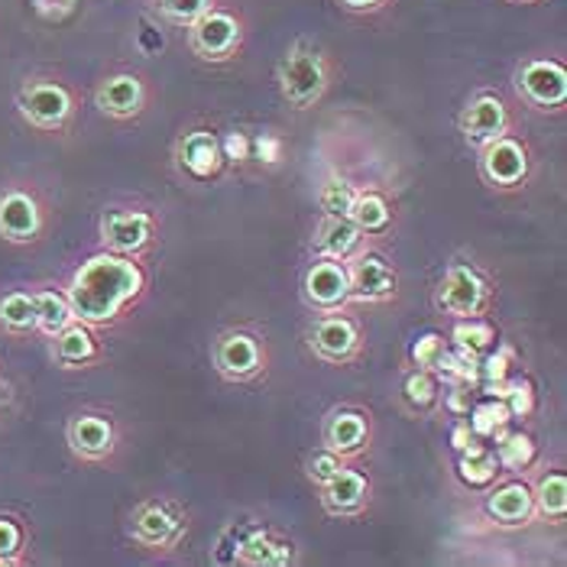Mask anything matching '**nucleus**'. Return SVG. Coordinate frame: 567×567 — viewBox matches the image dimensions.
<instances>
[{"label":"nucleus","instance_id":"nucleus-1","mask_svg":"<svg viewBox=\"0 0 567 567\" xmlns=\"http://www.w3.org/2000/svg\"><path fill=\"white\" fill-rule=\"evenodd\" d=\"M140 286H143V276L131 260L104 254V257L87 260L75 272L65 299L82 324H101V321H111L121 308L127 306L140 292Z\"/></svg>","mask_w":567,"mask_h":567},{"label":"nucleus","instance_id":"nucleus-2","mask_svg":"<svg viewBox=\"0 0 567 567\" xmlns=\"http://www.w3.org/2000/svg\"><path fill=\"white\" fill-rule=\"evenodd\" d=\"M276 82H279V94L292 107H299V111L311 107L315 101H321V94L328 91V82H331L324 52L308 40L292 43L276 65Z\"/></svg>","mask_w":567,"mask_h":567},{"label":"nucleus","instance_id":"nucleus-3","mask_svg":"<svg viewBox=\"0 0 567 567\" xmlns=\"http://www.w3.org/2000/svg\"><path fill=\"white\" fill-rule=\"evenodd\" d=\"M188 45L205 62H227L244 45V23L234 10L208 7L192 27H188Z\"/></svg>","mask_w":567,"mask_h":567},{"label":"nucleus","instance_id":"nucleus-4","mask_svg":"<svg viewBox=\"0 0 567 567\" xmlns=\"http://www.w3.org/2000/svg\"><path fill=\"white\" fill-rule=\"evenodd\" d=\"M20 114L37 131H59L72 117V94L62 82L52 79H33L20 87Z\"/></svg>","mask_w":567,"mask_h":567},{"label":"nucleus","instance_id":"nucleus-5","mask_svg":"<svg viewBox=\"0 0 567 567\" xmlns=\"http://www.w3.org/2000/svg\"><path fill=\"white\" fill-rule=\"evenodd\" d=\"M519 91L535 107H561L567 97V72L558 59H532L519 69Z\"/></svg>","mask_w":567,"mask_h":567},{"label":"nucleus","instance_id":"nucleus-6","mask_svg":"<svg viewBox=\"0 0 567 567\" xmlns=\"http://www.w3.org/2000/svg\"><path fill=\"white\" fill-rule=\"evenodd\" d=\"M43 230V215L33 195L10 188L0 195V240L7 244H30Z\"/></svg>","mask_w":567,"mask_h":567},{"label":"nucleus","instance_id":"nucleus-7","mask_svg":"<svg viewBox=\"0 0 567 567\" xmlns=\"http://www.w3.org/2000/svg\"><path fill=\"white\" fill-rule=\"evenodd\" d=\"M483 289L481 276L467 266H451L447 276L441 279V289H437V306L444 308L447 315L454 318H474L483 306Z\"/></svg>","mask_w":567,"mask_h":567},{"label":"nucleus","instance_id":"nucleus-8","mask_svg":"<svg viewBox=\"0 0 567 567\" xmlns=\"http://www.w3.org/2000/svg\"><path fill=\"white\" fill-rule=\"evenodd\" d=\"M350 296V279L348 269L341 266V260H321L315 262L306 272V299L321 311H334L338 306H344Z\"/></svg>","mask_w":567,"mask_h":567},{"label":"nucleus","instance_id":"nucleus-9","mask_svg":"<svg viewBox=\"0 0 567 567\" xmlns=\"http://www.w3.org/2000/svg\"><path fill=\"white\" fill-rule=\"evenodd\" d=\"M461 131L467 133V140L477 143V146L499 140L506 133V104L496 94L474 97L461 114Z\"/></svg>","mask_w":567,"mask_h":567},{"label":"nucleus","instance_id":"nucleus-10","mask_svg":"<svg viewBox=\"0 0 567 567\" xmlns=\"http://www.w3.org/2000/svg\"><path fill=\"white\" fill-rule=\"evenodd\" d=\"M143 101H146V87L136 75H127V72L111 75L107 82H101V87H97V107L107 117H117V121L140 114Z\"/></svg>","mask_w":567,"mask_h":567},{"label":"nucleus","instance_id":"nucleus-11","mask_svg":"<svg viewBox=\"0 0 567 567\" xmlns=\"http://www.w3.org/2000/svg\"><path fill=\"white\" fill-rule=\"evenodd\" d=\"M350 279V296L367 299V302H380L390 299L395 292V276L393 269L377 257H363L348 269Z\"/></svg>","mask_w":567,"mask_h":567},{"label":"nucleus","instance_id":"nucleus-12","mask_svg":"<svg viewBox=\"0 0 567 567\" xmlns=\"http://www.w3.org/2000/svg\"><path fill=\"white\" fill-rule=\"evenodd\" d=\"M525 169H528V163H525V150L519 143H513V140H493V143H486V153H483V175L493 182V185H516V182H523Z\"/></svg>","mask_w":567,"mask_h":567},{"label":"nucleus","instance_id":"nucleus-13","mask_svg":"<svg viewBox=\"0 0 567 567\" xmlns=\"http://www.w3.org/2000/svg\"><path fill=\"white\" fill-rule=\"evenodd\" d=\"M215 363L224 377L247 380L260 370V348L250 334H227V338H220L218 350H215Z\"/></svg>","mask_w":567,"mask_h":567},{"label":"nucleus","instance_id":"nucleus-14","mask_svg":"<svg viewBox=\"0 0 567 567\" xmlns=\"http://www.w3.org/2000/svg\"><path fill=\"white\" fill-rule=\"evenodd\" d=\"M311 348L318 350V357L341 363L357 350V331L348 318H321L311 331Z\"/></svg>","mask_w":567,"mask_h":567},{"label":"nucleus","instance_id":"nucleus-15","mask_svg":"<svg viewBox=\"0 0 567 567\" xmlns=\"http://www.w3.org/2000/svg\"><path fill=\"white\" fill-rule=\"evenodd\" d=\"M104 240L117 254H136L150 240V215L143 212H117L104 220Z\"/></svg>","mask_w":567,"mask_h":567},{"label":"nucleus","instance_id":"nucleus-16","mask_svg":"<svg viewBox=\"0 0 567 567\" xmlns=\"http://www.w3.org/2000/svg\"><path fill=\"white\" fill-rule=\"evenodd\" d=\"M69 444H72L75 454H82L87 461H97V457L111 454V447H114V429H111V422H104L97 415H79L69 425Z\"/></svg>","mask_w":567,"mask_h":567},{"label":"nucleus","instance_id":"nucleus-17","mask_svg":"<svg viewBox=\"0 0 567 567\" xmlns=\"http://www.w3.org/2000/svg\"><path fill=\"white\" fill-rule=\"evenodd\" d=\"M360 240V227L350 218H324L315 234V250L328 260H344Z\"/></svg>","mask_w":567,"mask_h":567},{"label":"nucleus","instance_id":"nucleus-18","mask_svg":"<svg viewBox=\"0 0 567 567\" xmlns=\"http://www.w3.org/2000/svg\"><path fill=\"white\" fill-rule=\"evenodd\" d=\"M321 489H324V506L331 513H338V516L360 509V503L367 499V481L357 471H348V467H341Z\"/></svg>","mask_w":567,"mask_h":567},{"label":"nucleus","instance_id":"nucleus-19","mask_svg":"<svg viewBox=\"0 0 567 567\" xmlns=\"http://www.w3.org/2000/svg\"><path fill=\"white\" fill-rule=\"evenodd\" d=\"M133 532H136V538L143 545L166 548V545H173L175 535H178V523L169 516V509H163V506H143L133 516Z\"/></svg>","mask_w":567,"mask_h":567},{"label":"nucleus","instance_id":"nucleus-20","mask_svg":"<svg viewBox=\"0 0 567 567\" xmlns=\"http://www.w3.org/2000/svg\"><path fill=\"white\" fill-rule=\"evenodd\" d=\"M182 166L188 169L192 175H212L218 173L220 166V143L212 136V133H188L182 140Z\"/></svg>","mask_w":567,"mask_h":567},{"label":"nucleus","instance_id":"nucleus-21","mask_svg":"<svg viewBox=\"0 0 567 567\" xmlns=\"http://www.w3.org/2000/svg\"><path fill=\"white\" fill-rule=\"evenodd\" d=\"M489 513L506 525L523 523L532 516V493L523 483H506L489 496Z\"/></svg>","mask_w":567,"mask_h":567},{"label":"nucleus","instance_id":"nucleus-22","mask_svg":"<svg viewBox=\"0 0 567 567\" xmlns=\"http://www.w3.org/2000/svg\"><path fill=\"white\" fill-rule=\"evenodd\" d=\"M367 437V422L357 415V412H338L328 429H324V441H328V451L334 454H350L363 444Z\"/></svg>","mask_w":567,"mask_h":567},{"label":"nucleus","instance_id":"nucleus-23","mask_svg":"<svg viewBox=\"0 0 567 567\" xmlns=\"http://www.w3.org/2000/svg\"><path fill=\"white\" fill-rule=\"evenodd\" d=\"M33 306H37V328L43 331L45 338H55L65 324L75 321L69 299L59 296V292H49V289H45V292H37V296H33Z\"/></svg>","mask_w":567,"mask_h":567},{"label":"nucleus","instance_id":"nucleus-24","mask_svg":"<svg viewBox=\"0 0 567 567\" xmlns=\"http://www.w3.org/2000/svg\"><path fill=\"white\" fill-rule=\"evenodd\" d=\"M55 357H59V363H69V367L87 363L94 357V338L82 321L79 324L72 321L55 334Z\"/></svg>","mask_w":567,"mask_h":567},{"label":"nucleus","instance_id":"nucleus-25","mask_svg":"<svg viewBox=\"0 0 567 567\" xmlns=\"http://www.w3.org/2000/svg\"><path fill=\"white\" fill-rule=\"evenodd\" d=\"M0 324L13 334H23V331H33L37 328V306H33V296L27 292H10L0 299Z\"/></svg>","mask_w":567,"mask_h":567},{"label":"nucleus","instance_id":"nucleus-26","mask_svg":"<svg viewBox=\"0 0 567 567\" xmlns=\"http://www.w3.org/2000/svg\"><path fill=\"white\" fill-rule=\"evenodd\" d=\"M353 202H357V192H353V185L344 182V178H331L318 192V205H321L324 218H350Z\"/></svg>","mask_w":567,"mask_h":567},{"label":"nucleus","instance_id":"nucleus-27","mask_svg":"<svg viewBox=\"0 0 567 567\" xmlns=\"http://www.w3.org/2000/svg\"><path fill=\"white\" fill-rule=\"evenodd\" d=\"M240 561H247V565H286L289 548L276 545L269 535H254L240 545Z\"/></svg>","mask_w":567,"mask_h":567},{"label":"nucleus","instance_id":"nucleus-28","mask_svg":"<svg viewBox=\"0 0 567 567\" xmlns=\"http://www.w3.org/2000/svg\"><path fill=\"white\" fill-rule=\"evenodd\" d=\"M350 220L360 230H383L390 224V208L380 195H357V202L350 208Z\"/></svg>","mask_w":567,"mask_h":567},{"label":"nucleus","instance_id":"nucleus-29","mask_svg":"<svg viewBox=\"0 0 567 567\" xmlns=\"http://www.w3.org/2000/svg\"><path fill=\"white\" fill-rule=\"evenodd\" d=\"M532 499H538V509H542L545 516L561 519L567 513V481L561 474L545 477V481L538 483V493H535Z\"/></svg>","mask_w":567,"mask_h":567},{"label":"nucleus","instance_id":"nucleus-30","mask_svg":"<svg viewBox=\"0 0 567 567\" xmlns=\"http://www.w3.org/2000/svg\"><path fill=\"white\" fill-rule=\"evenodd\" d=\"M212 7V0H159V13L175 23V27H192L205 10Z\"/></svg>","mask_w":567,"mask_h":567},{"label":"nucleus","instance_id":"nucleus-31","mask_svg":"<svg viewBox=\"0 0 567 567\" xmlns=\"http://www.w3.org/2000/svg\"><path fill=\"white\" fill-rule=\"evenodd\" d=\"M496 474V457L489 451H471V457L461 461V477L467 483H489Z\"/></svg>","mask_w":567,"mask_h":567},{"label":"nucleus","instance_id":"nucleus-32","mask_svg":"<svg viewBox=\"0 0 567 567\" xmlns=\"http://www.w3.org/2000/svg\"><path fill=\"white\" fill-rule=\"evenodd\" d=\"M454 341H457L464 350L489 348V341H493V328H489V324H483V321L467 318L464 324H457V328H454Z\"/></svg>","mask_w":567,"mask_h":567},{"label":"nucleus","instance_id":"nucleus-33","mask_svg":"<svg viewBox=\"0 0 567 567\" xmlns=\"http://www.w3.org/2000/svg\"><path fill=\"white\" fill-rule=\"evenodd\" d=\"M532 454H535V447H532V441L525 435L506 437L503 447H499V461H503V467H509V471L525 467V464L532 461Z\"/></svg>","mask_w":567,"mask_h":567},{"label":"nucleus","instance_id":"nucleus-34","mask_svg":"<svg viewBox=\"0 0 567 567\" xmlns=\"http://www.w3.org/2000/svg\"><path fill=\"white\" fill-rule=\"evenodd\" d=\"M405 399H409L415 409H425V405H432V399H435V380H432L425 370L412 373V377L405 380Z\"/></svg>","mask_w":567,"mask_h":567},{"label":"nucleus","instance_id":"nucleus-35","mask_svg":"<svg viewBox=\"0 0 567 567\" xmlns=\"http://www.w3.org/2000/svg\"><path fill=\"white\" fill-rule=\"evenodd\" d=\"M341 467H344V464H341V457H338L334 451H318V454L308 461V477L318 483V486H324Z\"/></svg>","mask_w":567,"mask_h":567},{"label":"nucleus","instance_id":"nucleus-36","mask_svg":"<svg viewBox=\"0 0 567 567\" xmlns=\"http://www.w3.org/2000/svg\"><path fill=\"white\" fill-rule=\"evenodd\" d=\"M20 548H23V532H20V525L13 523V519H0V565L17 561Z\"/></svg>","mask_w":567,"mask_h":567},{"label":"nucleus","instance_id":"nucleus-37","mask_svg":"<svg viewBox=\"0 0 567 567\" xmlns=\"http://www.w3.org/2000/svg\"><path fill=\"white\" fill-rule=\"evenodd\" d=\"M412 357L419 360V367H432V370H437V363H441V357H444L441 338H435V334L422 338V341L415 344V350H412Z\"/></svg>","mask_w":567,"mask_h":567},{"label":"nucleus","instance_id":"nucleus-38","mask_svg":"<svg viewBox=\"0 0 567 567\" xmlns=\"http://www.w3.org/2000/svg\"><path fill=\"white\" fill-rule=\"evenodd\" d=\"M509 422V409L506 405H486V409H477V419H474V429L477 432H493L496 425Z\"/></svg>","mask_w":567,"mask_h":567},{"label":"nucleus","instance_id":"nucleus-39","mask_svg":"<svg viewBox=\"0 0 567 567\" xmlns=\"http://www.w3.org/2000/svg\"><path fill=\"white\" fill-rule=\"evenodd\" d=\"M338 3L353 10V13H373V10H380L386 0H338Z\"/></svg>","mask_w":567,"mask_h":567},{"label":"nucleus","instance_id":"nucleus-40","mask_svg":"<svg viewBox=\"0 0 567 567\" xmlns=\"http://www.w3.org/2000/svg\"><path fill=\"white\" fill-rule=\"evenodd\" d=\"M528 409V386H516L513 390V409H509V415H519Z\"/></svg>","mask_w":567,"mask_h":567}]
</instances>
